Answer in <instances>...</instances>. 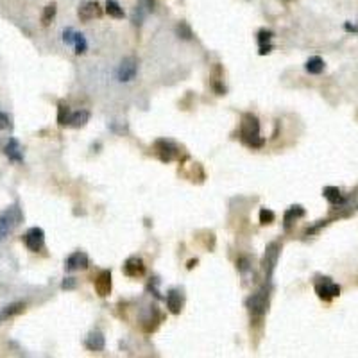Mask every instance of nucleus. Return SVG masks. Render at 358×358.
Here are the masks:
<instances>
[{
    "label": "nucleus",
    "mask_w": 358,
    "mask_h": 358,
    "mask_svg": "<svg viewBox=\"0 0 358 358\" xmlns=\"http://www.w3.org/2000/svg\"><path fill=\"white\" fill-rule=\"evenodd\" d=\"M24 242L29 251L38 253V251L43 249V244H45V233H43L42 227H31V229L25 233Z\"/></svg>",
    "instance_id": "6"
},
{
    "label": "nucleus",
    "mask_w": 358,
    "mask_h": 358,
    "mask_svg": "<svg viewBox=\"0 0 358 358\" xmlns=\"http://www.w3.org/2000/svg\"><path fill=\"white\" fill-rule=\"evenodd\" d=\"M124 274L129 276V278H140L145 274V265H143V260L138 258V256H131V258L124 264Z\"/></svg>",
    "instance_id": "9"
},
{
    "label": "nucleus",
    "mask_w": 358,
    "mask_h": 358,
    "mask_svg": "<svg viewBox=\"0 0 358 358\" xmlns=\"http://www.w3.org/2000/svg\"><path fill=\"white\" fill-rule=\"evenodd\" d=\"M5 317H4V313H2V312H0V322H2V320H4Z\"/></svg>",
    "instance_id": "34"
},
{
    "label": "nucleus",
    "mask_w": 358,
    "mask_h": 358,
    "mask_svg": "<svg viewBox=\"0 0 358 358\" xmlns=\"http://www.w3.org/2000/svg\"><path fill=\"white\" fill-rule=\"evenodd\" d=\"M74 38H76L74 29H65V33H63V42H65L66 45H72V43H74Z\"/></svg>",
    "instance_id": "28"
},
{
    "label": "nucleus",
    "mask_w": 358,
    "mask_h": 358,
    "mask_svg": "<svg viewBox=\"0 0 358 358\" xmlns=\"http://www.w3.org/2000/svg\"><path fill=\"white\" fill-rule=\"evenodd\" d=\"M22 219H24V215H22V210H20L18 206L7 208V210L0 215V242L4 240L14 227L18 226L20 222H22Z\"/></svg>",
    "instance_id": "2"
},
{
    "label": "nucleus",
    "mask_w": 358,
    "mask_h": 358,
    "mask_svg": "<svg viewBox=\"0 0 358 358\" xmlns=\"http://www.w3.org/2000/svg\"><path fill=\"white\" fill-rule=\"evenodd\" d=\"M93 285L100 297L109 296V292H111V272L109 270H100L99 276L93 279Z\"/></svg>",
    "instance_id": "10"
},
{
    "label": "nucleus",
    "mask_w": 358,
    "mask_h": 358,
    "mask_svg": "<svg viewBox=\"0 0 358 358\" xmlns=\"http://www.w3.org/2000/svg\"><path fill=\"white\" fill-rule=\"evenodd\" d=\"M240 140L244 141L245 145L253 147V149H260L264 147L265 140L260 136V122L255 115L245 113L242 117L240 122Z\"/></svg>",
    "instance_id": "1"
},
{
    "label": "nucleus",
    "mask_w": 358,
    "mask_h": 358,
    "mask_svg": "<svg viewBox=\"0 0 358 358\" xmlns=\"http://www.w3.org/2000/svg\"><path fill=\"white\" fill-rule=\"evenodd\" d=\"M245 307H247V310L251 312V315L253 317H264L265 312H267V307H268V290L267 288H262V290H258L256 294H253V296L245 301Z\"/></svg>",
    "instance_id": "3"
},
{
    "label": "nucleus",
    "mask_w": 358,
    "mask_h": 358,
    "mask_svg": "<svg viewBox=\"0 0 358 358\" xmlns=\"http://www.w3.org/2000/svg\"><path fill=\"white\" fill-rule=\"evenodd\" d=\"M305 68H307L308 74L319 76V74H322V72H324V61H322L319 56H313V57H310V59L307 61Z\"/></svg>",
    "instance_id": "16"
},
{
    "label": "nucleus",
    "mask_w": 358,
    "mask_h": 358,
    "mask_svg": "<svg viewBox=\"0 0 358 358\" xmlns=\"http://www.w3.org/2000/svg\"><path fill=\"white\" fill-rule=\"evenodd\" d=\"M70 117H72L70 108H68L65 102H59V106H57V124H59V126H68V124H70Z\"/></svg>",
    "instance_id": "20"
},
{
    "label": "nucleus",
    "mask_w": 358,
    "mask_h": 358,
    "mask_svg": "<svg viewBox=\"0 0 358 358\" xmlns=\"http://www.w3.org/2000/svg\"><path fill=\"white\" fill-rule=\"evenodd\" d=\"M88 120H90V113L86 111V109H83V111H76V113H72L70 124H68V126H70V128H76V129L85 128Z\"/></svg>",
    "instance_id": "17"
},
{
    "label": "nucleus",
    "mask_w": 358,
    "mask_h": 358,
    "mask_svg": "<svg viewBox=\"0 0 358 358\" xmlns=\"http://www.w3.org/2000/svg\"><path fill=\"white\" fill-rule=\"evenodd\" d=\"M106 13L109 16H113V18H124V9L120 7L118 2L115 0H108V4H106Z\"/></svg>",
    "instance_id": "21"
},
{
    "label": "nucleus",
    "mask_w": 358,
    "mask_h": 358,
    "mask_svg": "<svg viewBox=\"0 0 358 358\" xmlns=\"http://www.w3.org/2000/svg\"><path fill=\"white\" fill-rule=\"evenodd\" d=\"M76 278H65V281L61 283V288L63 290H72V288H76Z\"/></svg>",
    "instance_id": "29"
},
{
    "label": "nucleus",
    "mask_w": 358,
    "mask_h": 358,
    "mask_svg": "<svg viewBox=\"0 0 358 358\" xmlns=\"http://www.w3.org/2000/svg\"><path fill=\"white\" fill-rule=\"evenodd\" d=\"M141 20H143V5L136 7V9H134V16H133V22H134V24H141Z\"/></svg>",
    "instance_id": "30"
},
{
    "label": "nucleus",
    "mask_w": 358,
    "mask_h": 358,
    "mask_svg": "<svg viewBox=\"0 0 358 358\" xmlns=\"http://www.w3.org/2000/svg\"><path fill=\"white\" fill-rule=\"evenodd\" d=\"M54 16H56V4H48L47 7H45V11H43V14H42V24L50 25V22L54 20Z\"/></svg>",
    "instance_id": "24"
},
{
    "label": "nucleus",
    "mask_w": 358,
    "mask_h": 358,
    "mask_svg": "<svg viewBox=\"0 0 358 358\" xmlns=\"http://www.w3.org/2000/svg\"><path fill=\"white\" fill-rule=\"evenodd\" d=\"M167 308H169V312L174 313V315L181 313V310H183V297H181V294H179L178 290H170V292L167 294Z\"/></svg>",
    "instance_id": "13"
},
{
    "label": "nucleus",
    "mask_w": 358,
    "mask_h": 358,
    "mask_svg": "<svg viewBox=\"0 0 358 358\" xmlns=\"http://www.w3.org/2000/svg\"><path fill=\"white\" fill-rule=\"evenodd\" d=\"M24 310H25L24 303H13V305H9V307H5L4 310H2V313H4V317L7 319V317L18 315V313H22Z\"/></svg>",
    "instance_id": "22"
},
{
    "label": "nucleus",
    "mask_w": 358,
    "mask_h": 358,
    "mask_svg": "<svg viewBox=\"0 0 358 358\" xmlns=\"http://www.w3.org/2000/svg\"><path fill=\"white\" fill-rule=\"evenodd\" d=\"M5 154H7V158L13 161H22L24 158H22V152H20V143L18 140H14V138H11L9 141H7V145H5Z\"/></svg>",
    "instance_id": "15"
},
{
    "label": "nucleus",
    "mask_w": 358,
    "mask_h": 358,
    "mask_svg": "<svg viewBox=\"0 0 358 358\" xmlns=\"http://www.w3.org/2000/svg\"><path fill=\"white\" fill-rule=\"evenodd\" d=\"M136 72H138V61L136 57H124L122 63H120V66H118V81H122V83H129V81H133L134 77H136Z\"/></svg>",
    "instance_id": "4"
},
{
    "label": "nucleus",
    "mask_w": 358,
    "mask_h": 358,
    "mask_svg": "<svg viewBox=\"0 0 358 358\" xmlns=\"http://www.w3.org/2000/svg\"><path fill=\"white\" fill-rule=\"evenodd\" d=\"M11 128V120L5 113H0V129H9Z\"/></svg>",
    "instance_id": "31"
},
{
    "label": "nucleus",
    "mask_w": 358,
    "mask_h": 358,
    "mask_svg": "<svg viewBox=\"0 0 358 358\" xmlns=\"http://www.w3.org/2000/svg\"><path fill=\"white\" fill-rule=\"evenodd\" d=\"M279 251H281V245L278 242H272V244L267 245V251H265V258H264V267L267 270V276L270 278L274 272V267L278 264L279 258Z\"/></svg>",
    "instance_id": "7"
},
{
    "label": "nucleus",
    "mask_w": 358,
    "mask_h": 358,
    "mask_svg": "<svg viewBox=\"0 0 358 358\" xmlns=\"http://www.w3.org/2000/svg\"><path fill=\"white\" fill-rule=\"evenodd\" d=\"M322 195H324L331 204H339L344 201V195H342V192H340L337 186H326V188L322 190Z\"/></svg>",
    "instance_id": "19"
},
{
    "label": "nucleus",
    "mask_w": 358,
    "mask_h": 358,
    "mask_svg": "<svg viewBox=\"0 0 358 358\" xmlns=\"http://www.w3.org/2000/svg\"><path fill=\"white\" fill-rule=\"evenodd\" d=\"M305 215V210H303V206H292L288 208L287 213H285V229H290V226H292V222L296 221V219L303 217Z\"/></svg>",
    "instance_id": "18"
},
{
    "label": "nucleus",
    "mask_w": 358,
    "mask_h": 358,
    "mask_svg": "<svg viewBox=\"0 0 358 358\" xmlns=\"http://www.w3.org/2000/svg\"><path fill=\"white\" fill-rule=\"evenodd\" d=\"M154 149L161 161H172L176 156H178V149H176L174 143L169 140H156Z\"/></svg>",
    "instance_id": "8"
},
{
    "label": "nucleus",
    "mask_w": 358,
    "mask_h": 358,
    "mask_svg": "<svg viewBox=\"0 0 358 358\" xmlns=\"http://www.w3.org/2000/svg\"><path fill=\"white\" fill-rule=\"evenodd\" d=\"M74 45H76V52H77V54H83V52H86V48H88L85 36H83V34H79V33H76V38H74Z\"/></svg>",
    "instance_id": "26"
},
{
    "label": "nucleus",
    "mask_w": 358,
    "mask_h": 358,
    "mask_svg": "<svg viewBox=\"0 0 358 358\" xmlns=\"http://www.w3.org/2000/svg\"><path fill=\"white\" fill-rule=\"evenodd\" d=\"M270 38H272V33L270 31H260L258 33V45H268L270 43Z\"/></svg>",
    "instance_id": "27"
},
{
    "label": "nucleus",
    "mask_w": 358,
    "mask_h": 358,
    "mask_svg": "<svg viewBox=\"0 0 358 358\" xmlns=\"http://www.w3.org/2000/svg\"><path fill=\"white\" fill-rule=\"evenodd\" d=\"M77 14H79V18L83 22H90V20L93 18H99L100 14H102V9H100V5L97 2H86V4H83L79 7Z\"/></svg>",
    "instance_id": "11"
},
{
    "label": "nucleus",
    "mask_w": 358,
    "mask_h": 358,
    "mask_svg": "<svg viewBox=\"0 0 358 358\" xmlns=\"http://www.w3.org/2000/svg\"><path fill=\"white\" fill-rule=\"evenodd\" d=\"M270 50H272V45H270V43H268V45H260V54H262V56L268 54Z\"/></svg>",
    "instance_id": "32"
},
{
    "label": "nucleus",
    "mask_w": 358,
    "mask_h": 358,
    "mask_svg": "<svg viewBox=\"0 0 358 358\" xmlns=\"http://www.w3.org/2000/svg\"><path fill=\"white\" fill-rule=\"evenodd\" d=\"M65 267H66V270H79V268H86L88 267V256H86L85 253H81V251H77V253H74V255H70L68 258H66Z\"/></svg>",
    "instance_id": "12"
},
{
    "label": "nucleus",
    "mask_w": 358,
    "mask_h": 358,
    "mask_svg": "<svg viewBox=\"0 0 358 358\" xmlns=\"http://www.w3.org/2000/svg\"><path fill=\"white\" fill-rule=\"evenodd\" d=\"M315 292L322 301H331L333 297H337L340 294V287L335 285L330 278H324L315 283Z\"/></svg>",
    "instance_id": "5"
},
{
    "label": "nucleus",
    "mask_w": 358,
    "mask_h": 358,
    "mask_svg": "<svg viewBox=\"0 0 358 358\" xmlns=\"http://www.w3.org/2000/svg\"><path fill=\"white\" fill-rule=\"evenodd\" d=\"M193 265H197V260H192V262H190V264H188V268H192Z\"/></svg>",
    "instance_id": "33"
},
{
    "label": "nucleus",
    "mask_w": 358,
    "mask_h": 358,
    "mask_svg": "<svg viewBox=\"0 0 358 358\" xmlns=\"http://www.w3.org/2000/svg\"><path fill=\"white\" fill-rule=\"evenodd\" d=\"M176 33L179 34V38H183V40H192L193 38L192 29H190V25L186 24V22H179L178 27H176Z\"/></svg>",
    "instance_id": "23"
},
{
    "label": "nucleus",
    "mask_w": 358,
    "mask_h": 358,
    "mask_svg": "<svg viewBox=\"0 0 358 358\" xmlns=\"http://www.w3.org/2000/svg\"><path fill=\"white\" fill-rule=\"evenodd\" d=\"M106 342H104V335L100 331H91V333L86 337V348L90 351H102Z\"/></svg>",
    "instance_id": "14"
},
{
    "label": "nucleus",
    "mask_w": 358,
    "mask_h": 358,
    "mask_svg": "<svg viewBox=\"0 0 358 358\" xmlns=\"http://www.w3.org/2000/svg\"><path fill=\"white\" fill-rule=\"evenodd\" d=\"M274 219H276V215H274V212H270V210H267V208H262L260 210V224H272Z\"/></svg>",
    "instance_id": "25"
}]
</instances>
